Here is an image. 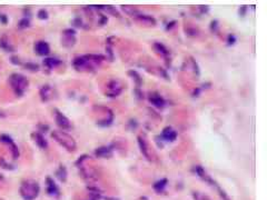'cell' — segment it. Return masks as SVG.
I'll return each mask as SVG.
<instances>
[{
	"instance_id": "obj_11",
	"label": "cell",
	"mask_w": 267,
	"mask_h": 200,
	"mask_svg": "<svg viewBox=\"0 0 267 200\" xmlns=\"http://www.w3.org/2000/svg\"><path fill=\"white\" fill-rule=\"evenodd\" d=\"M154 47H155V49H156L157 51H158L160 55H163V56L167 57L168 55H169V50L165 47L163 43H159V42H156L155 45H154Z\"/></svg>"
},
{
	"instance_id": "obj_9",
	"label": "cell",
	"mask_w": 267,
	"mask_h": 200,
	"mask_svg": "<svg viewBox=\"0 0 267 200\" xmlns=\"http://www.w3.org/2000/svg\"><path fill=\"white\" fill-rule=\"evenodd\" d=\"M56 120H57V123H58V126H60L61 128H70V122H69V120L67 119L66 117H65L64 115H61V113H57V118H56Z\"/></svg>"
},
{
	"instance_id": "obj_8",
	"label": "cell",
	"mask_w": 267,
	"mask_h": 200,
	"mask_svg": "<svg viewBox=\"0 0 267 200\" xmlns=\"http://www.w3.org/2000/svg\"><path fill=\"white\" fill-rule=\"evenodd\" d=\"M95 153L99 158H109L113 156V149L111 147H100L96 150Z\"/></svg>"
},
{
	"instance_id": "obj_6",
	"label": "cell",
	"mask_w": 267,
	"mask_h": 200,
	"mask_svg": "<svg viewBox=\"0 0 267 200\" xmlns=\"http://www.w3.org/2000/svg\"><path fill=\"white\" fill-rule=\"evenodd\" d=\"M149 100H150L151 104H153L155 107H157V108H163V107L165 106V104H166V101L164 100V98H163L160 95H158V93H156V92L150 93V96H149Z\"/></svg>"
},
{
	"instance_id": "obj_13",
	"label": "cell",
	"mask_w": 267,
	"mask_h": 200,
	"mask_svg": "<svg viewBox=\"0 0 267 200\" xmlns=\"http://www.w3.org/2000/svg\"><path fill=\"white\" fill-rule=\"evenodd\" d=\"M129 75L132 76V78L136 80V82H137V86H140L141 85V78H140V76L138 75L137 72L136 71H129Z\"/></svg>"
},
{
	"instance_id": "obj_10",
	"label": "cell",
	"mask_w": 267,
	"mask_h": 200,
	"mask_svg": "<svg viewBox=\"0 0 267 200\" xmlns=\"http://www.w3.org/2000/svg\"><path fill=\"white\" fill-rule=\"evenodd\" d=\"M36 50L39 55H47L49 52V47L46 42H43V41H40L36 45Z\"/></svg>"
},
{
	"instance_id": "obj_7",
	"label": "cell",
	"mask_w": 267,
	"mask_h": 200,
	"mask_svg": "<svg viewBox=\"0 0 267 200\" xmlns=\"http://www.w3.org/2000/svg\"><path fill=\"white\" fill-rule=\"evenodd\" d=\"M161 136H163V138H164L165 140H167V141H174V140H176V138H177V132H176L173 128H170V127H166V128L163 130Z\"/></svg>"
},
{
	"instance_id": "obj_14",
	"label": "cell",
	"mask_w": 267,
	"mask_h": 200,
	"mask_svg": "<svg viewBox=\"0 0 267 200\" xmlns=\"http://www.w3.org/2000/svg\"><path fill=\"white\" fill-rule=\"evenodd\" d=\"M36 139H37V142H38V144H39L40 147H46V146H47L46 141L44 140V138L40 136V135H36Z\"/></svg>"
},
{
	"instance_id": "obj_12",
	"label": "cell",
	"mask_w": 267,
	"mask_h": 200,
	"mask_svg": "<svg viewBox=\"0 0 267 200\" xmlns=\"http://www.w3.org/2000/svg\"><path fill=\"white\" fill-rule=\"evenodd\" d=\"M167 184V179H161L159 181H157L156 184H154V189L156 190L157 192H161L164 190V188Z\"/></svg>"
},
{
	"instance_id": "obj_3",
	"label": "cell",
	"mask_w": 267,
	"mask_h": 200,
	"mask_svg": "<svg viewBox=\"0 0 267 200\" xmlns=\"http://www.w3.org/2000/svg\"><path fill=\"white\" fill-rule=\"evenodd\" d=\"M122 88H124V86H122V82L120 80L118 79L110 80L108 82V85H107L106 95L108 97H117L122 93Z\"/></svg>"
},
{
	"instance_id": "obj_5",
	"label": "cell",
	"mask_w": 267,
	"mask_h": 200,
	"mask_svg": "<svg viewBox=\"0 0 267 200\" xmlns=\"http://www.w3.org/2000/svg\"><path fill=\"white\" fill-rule=\"evenodd\" d=\"M138 144H139V148H140V151L145 156L146 158L148 160H151V155H150V149H149V146L147 144L145 139L143 138L141 136L138 137Z\"/></svg>"
},
{
	"instance_id": "obj_15",
	"label": "cell",
	"mask_w": 267,
	"mask_h": 200,
	"mask_svg": "<svg viewBox=\"0 0 267 200\" xmlns=\"http://www.w3.org/2000/svg\"><path fill=\"white\" fill-rule=\"evenodd\" d=\"M46 64H48L49 67H55L56 64H58L59 62L56 60V59H46Z\"/></svg>"
},
{
	"instance_id": "obj_2",
	"label": "cell",
	"mask_w": 267,
	"mask_h": 200,
	"mask_svg": "<svg viewBox=\"0 0 267 200\" xmlns=\"http://www.w3.org/2000/svg\"><path fill=\"white\" fill-rule=\"evenodd\" d=\"M53 137L57 139V141L60 142L65 148L69 150V151H74L76 149V142L74 141V139L71 137H69L68 135L64 132H53Z\"/></svg>"
},
{
	"instance_id": "obj_4",
	"label": "cell",
	"mask_w": 267,
	"mask_h": 200,
	"mask_svg": "<svg viewBox=\"0 0 267 200\" xmlns=\"http://www.w3.org/2000/svg\"><path fill=\"white\" fill-rule=\"evenodd\" d=\"M132 17L136 19V21H138L139 24H145V26H155L156 24L155 18H153L150 16H147V15H143V13L138 12V11Z\"/></svg>"
},
{
	"instance_id": "obj_1",
	"label": "cell",
	"mask_w": 267,
	"mask_h": 200,
	"mask_svg": "<svg viewBox=\"0 0 267 200\" xmlns=\"http://www.w3.org/2000/svg\"><path fill=\"white\" fill-rule=\"evenodd\" d=\"M105 57L97 56V55H90V56H85L81 58L76 59L75 66L78 69H95L96 67L103 62Z\"/></svg>"
}]
</instances>
